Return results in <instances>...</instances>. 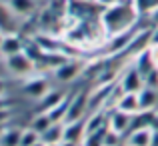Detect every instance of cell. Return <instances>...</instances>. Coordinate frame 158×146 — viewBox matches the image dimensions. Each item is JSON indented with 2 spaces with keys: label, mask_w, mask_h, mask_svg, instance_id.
<instances>
[{
  "label": "cell",
  "mask_w": 158,
  "mask_h": 146,
  "mask_svg": "<svg viewBox=\"0 0 158 146\" xmlns=\"http://www.w3.org/2000/svg\"><path fill=\"white\" fill-rule=\"evenodd\" d=\"M84 68H86V64L82 60H78V58H66L60 66H56L52 70V76L58 82H72L84 72Z\"/></svg>",
  "instance_id": "3"
},
{
  "label": "cell",
  "mask_w": 158,
  "mask_h": 146,
  "mask_svg": "<svg viewBox=\"0 0 158 146\" xmlns=\"http://www.w3.org/2000/svg\"><path fill=\"white\" fill-rule=\"evenodd\" d=\"M84 120H74V122H64V140L80 144L84 140Z\"/></svg>",
  "instance_id": "13"
},
{
  "label": "cell",
  "mask_w": 158,
  "mask_h": 146,
  "mask_svg": "<svg viewBox=\"0 0 158 146\" xmlns=\"http://www.w3.org/2000/svg\"><path fill=\"white\" fill-rule=\"evenodd\" d=\"M140 16L134 0H122L118 4L104 6L98 16V24L104 34V38H112L116 34H122L134 28L136 18Z\"/></svg>",
  "instance_id": "1"
},
{
  "label": "cell",
  "mask_w": 158,
  "mask_h": 146,
  "mask_svg": "<svg viewBox=\"0 0 158 146\" xmlns=\"http://www.w3.org/2000/svg\"><path fill=\"white\" fill-rule=\"evenodd\" d=\"M132 124H134V114L122 112V110H118V108H112V110L108 112V128L118 132L120 136L128 134V130H132Z\"/></svg>",
  "instance_id": "7"
},
{
  "label": "cell",
  "mask_w": 158,
  "mask_h": 146,
  "mask_svg": "<svg viewBox=\"0 0 158 146\" xmlns=\"http://www.w3.org/2000/svg\"><path fill=\"white\" fill-rule=\"evenodd\" d=\"M86 2H96L98 4V0H86Z\"/></svg>",
  "instance_id": "28"
},
{
  "label": "cell",
  "mask_w": 158,
  "mask_h": 146,
  "mask_svg": "<svg viewBox=\"0 0 158 146\" xmlns=\"http://www.w3.org/2000/svg\"><path fill=\"white\" fill-rule=\"evenodd\" d=\"M32 146H46V142H44V140H38V142H36V144H32Z\"/></svg>",
  "instance_id": "26"
},
{
  "label": "cell",
  "mask_w": 158,
  "mask_h": 146,
  "mask_svg": "<svg viewBox=\"0 0 158 146\" xmlns=\"http://www.w3.org/2000/svg\"><path fill=\"white\" fill-rule=\"evenodd\" d=\"M126 146H128V144H126Z\"/></svg>",
  "instance_id": "32"
},
{
  "label": "cell",
  "mask_w": 158,
  "mask_h": 146,
  "mask_svg": "<svg viewBox=\"0 0 158 146\" xmlns=\"http://www.w3.org/2000/svg\"><path fill=\"white\" fill-rule=\"evenodd\" d=\"M22 130V128H20ZM20 130H14V128H6L0 136V142L2 146H18L20 144Z\"/></svg>",
  "instance_id": "19"
},
{
  "label": "cell",
  "mask_w": 158,
  "mask_h": 146,
  "mask_svg": "<svg viewBox=\"0 0 158 146\" xmlns=\"http://www.w3.org/2000/svg\"><path fill=\"white\" fill-rule=\"evenodd\" d=\"M6 4L18 18H28L38 10V0H6Z\"/></svg>",
  "instance_id": "12"
},
{
  "label": "cell",
  "mask_w": 158,
  "mask_h": 146,
  "mask_svg": "<svg viewBox=\"0 0 158 146\" xmlns=\"http://www.w3.org/2000/svg\"><path fill=\"white\" fill-rule=\"evenodd\" d=\"M114 108H118V110H122V112H128V114H138V112H142L138 92H120V96L116 98V102H114Z\"/></svg>",
  "instance_id": "9"
},
{
  "label": "cell",
  "mask_w": 158,
  "mask_h": 146,
  "mask_svg": "<svg viewBox=\"0 0 158 146\" xmlns=\"http://www.w3.org/2000/svg\"><path fill=\"white\" fill-rule=\"evenodd\" d=\"M38 140H42V136H40L32 126H26V128L20 130V144L18 146H32V144L38 142Z\"/></svg>",
  "instance_id": "18"
},
{
  "label": "cell",
  "mask_w": 158,
  "mask_h": 146,
  "mask_svg": "<svg viewBox=\"0 0 158 146\" xmlns=\"http://www.w3.org/2000/svg\"><path fill=\"white\" fill-rule=\"evenodd\" d=\"M156 128H158V108H156Z\"/></svg>",
  "instance_id": "27"
},
{
  "label": "cell",
  "mask_w": 158,
  "mask_h": 146,
  "mask_svg": "<svg viewBox=\"0 0 158 146\" xmlns=\"http://www.w3.org/2000/svg\"><path fill=\"white\" fill-rule=\"evenodd\" d=\"M58 146H78V144H76V142H70V140H62Z\"/></svg>",
  "instance_id": "25"
},
{
  "label": "cell",
  "mask_w": 158,
  "mask_h": 146,
  "mask_svg": "<svg viewBox=\"0 0 158 146\" xmlns=\"http://www.w3.org/2000/svg\"><path fill=\"white\" fill-rule=\"evenodd\" d=\"M78 146H82V142H80V144H78Z\"/></svg>",
  "instance_id": "31"
},
{
  "label": "cell",
  "mask_w": 158,
  "mask_h": 146,
  "mask_svg": "<svg viewBox=\"0 0 158 146\" xmlns=\"http://www.w3.org/2000/svg\"><path fill=\"white\" fill-rule=\"evenodd\" d=\"M12 120V108H0V124L6 126Z\"/></svg>",
  "instance_id": "21"
},
{
  "label": "cell",
  "mask_w": 158,
  "mask_h": 146,
  "mask_svg": "<svg viewBox=\"0 0 158 146\" xmlns=\"http://www.w3.org/2000/svg\"><path fill=\"white\" fill-rule=\"evenodd\" d=\"M64 98H66V94H64V92H56V90H50V92H48L44 98H40V100H38V110H40V112H50L52 108H56L58 104L64 102Z\"/></svg>",
  "instance_id": "15"
},
{
  "label": "cell",
  "mask_w": 158,
  "mask_h": 146,
  "mask_svg": "<svg viewBox=\"0 0 158 146\" xmlns=\"http://www.w3.org/2000/svg\"><path fill=\"white\" fill-rule=\"evenodd\" d=\"M150 44H158V26L152 28V36H150Z\"/></svg>",
  "instance_id": "24"
},
{
  "label": "cell",
  "mask_w": 158,
  "mask_h": 146,
  "mask_svg": "<svg viewBox=\"0 0 158 146\" xmlns=\"http://www.w3.org/2000/svg\"><path fill=\"white\" fill-rule=\"evenodd\" d=\"M144 86H146V82H144V76H142V72H140V70L136 68L134 64L128 66V68L122 72L120 80H118L120 92H140Z\"/></svg>",
  "instance_id": "5"
},
{
  "label": "cell",
  "mask_w": 158,
  "mask_h": 146,
  "mask_svg": "<svg viewBox=\"0 0 158 146\" xmlns=\"http://www.w3.org/2000/svg\"><path fill=\"white\" fill-rule=\"evenodd\" d=\"M138 98H140V108H142V112L156 110L158 108V88L144 86V88L138 92Z\"/></svg>",
  "instance_id": "14"
},
{
  "label": "cell",
  "mask_w": 158,
  "mask_h": 146,
  "mask_svg": "<svg viewBox=\"0 0 158 146\" xmlns=\"http://www.w3.org/2000/svg\"><path fill=\"white\" fill-rule=\"evenodd\" d=\"M0 2H6V0H0Z\"/></svg>",
  "instance_id": "30"
},
{
  "label": "cell",
  "mask_w": 158,
  "mask_h": 146,
  "mask_svg": "<svg viewBox=\"0 0 158 146\" xmlns=\"http://www.w3.org/2000/svg\"><path fill=\"white\" fill-rule=\"evenodd\" d=\"M4 66H6V70L10 74H14V76L28 78V76L34 74V70H36L38 64H36V60L26 52V50H22V52L10 54V56L4 58Z\"/></svg>",
  "instance_id": "2"
},
{
  "label": "cell",
  "mask_w": 158,
  "mask_h": 146,
  "mask_svg": "<svg viewBox=\"0 0 158 146\" xmlns=\"http://www.w3.org/2000/svg\"><path fill=\"white\" fill-rule=\"evenodd\" d=\"M22 50H26V42H24L16 32H12V34H4L2 44H0V56L6 58V56H10V54L22 52Z\"/></svg>",
  "instance_id": "10"
},
{
  "label": "cell",
  "mask_w": 158,
  "mask_h": 146,
  "mask_svg": "<svg viewBox=\"0 0 158 146\" xmlns=\"http://www.w3.org/2000/svg\"><path fill=\"white\" fill-rule=\"evenodd\" d=\"M88 116V94L76 92L70 96L68 108H66L64 122H74V120H84Z\"/></svg>",
  "instance_id": "4"
},
{
  "label": "cell",
  "mask_w": 158,
  "mask_h": 146,
  "mask_svg": "<svg viewBox=\"0 0 158 146\" xmlns=\"http://www.w3.org/2000/svg\"><path fill=\"white\" fill-rule=\"evenodd\" d=\"M42 140L46 144H60L64 140V122H54L42 134Z\"/></svg>",
  "instance_id": "16"
},
{
  "label": "cell",
  "mask_w": 158,
  "mask_h": 146,
  "mask_svg": "<svg viewBox=\"0 0 158 146\" xmlns=\"http://www.w3.org/2000/svg\"><path fill=\"white\" fill-rule=\"evenodd\" d=\"M6 90H8V84L4 78H0V96H6Z\"/></svg>",
  "instance_id": "23"
},
{
  "label": "cell",
  "mask_w": 158,
  "mask_h": 146,
  "mask_svg": "<svg viewBox=\"0 0 158 146\" xmlns=\"http://www.w3.org/2000/svg\"><path fill=\"white\" fill-rule=\"evenodd\" d=\"M52 120H50V116H48V114H44V112H38V114H36L34 116V118H32V122H30V126L32 128H34V130L36 132H38V134L40 136H42L44 134V132H46L48 130V128H50L52 126Z\"/></svg>",
  "instance_id": "17"
},
{
  "label": "cell",
  "mask_w": 158,
  "mask_h": 146,
  "mask_svg": "<svg viewBox=\"0 0 158 146\" xmlns=\"http://www.w3.org/2000/svg\"><path fill=\"white\" fill-rule=\"evenodd\" d=\"M18 20L20 18L10 10V6H8L6 2H0V30H2L4 34H12V32H16V28H18Z\"/></svg>",
  "instance_id": "11"
},
{
  "label": "cell",
  "mask_w": 158,
  "mask_h": 146,
  "mask_svg": "<svg viewBox=\"0 0 158 146\" xmlns=\"http://www.w3.org/2000/svg\"><path fill=\"white\" fill-rule=\"evenodd\" d=\"M22 92L32 100H40L50 92V84H48V80L44 76H34V74H32L22 84Z\"/></svg>",
  "instance_id": "8"
},
{
  "label": "cell",
  "mask_w": 158,
  "mask_h": 146,
  "mask_svg": "<svg viewBox=\"0 0 158 146\" xmlns=\"http://www.w3.org/2000/svg\"><path fill=\"white\" fill-rule=\"evenodd\" d=\"M156 132L158 128L154 126L132 128L126 136V144L128 146H156Z\"/></svg>",
  "instance_id": "6"
},
{
  "label": "cell",
  "mask_w": 158,
  "mask_h": 146,
  "mask_svg": "<svg viewBox=\"0 0 158 146\" xmlns=\"http://www.w3.org/2000/svg\"><path fill=\"white\" fill-rule=\"evenodd\" d=\"M136 2V8H138L140 14H148L150 10H154L158 6V0H134Z\"/></svg>",
  "instance_id": "20"
},
{
  "label": "cell",
  "mask_w": 158,
  "mask_h": 146,
  "mask_svg": "<svg viewBox=\"0 0 158 146\" xmlns=\"http://www.w3.org/2000/svg\"><path fill=\"white\" fill-rule=\"evenodd\" d=\"M146 16H148V20L152 22V28H154V26H158V6L154 8V10H150Z\"/></svg>",
  "instance_id": "22"
},
{
  "label": "cell",
  "mask_w": 158,
  "mask_h": 146,
  "mask_svg": "<svg viewBox=\"0 0 158 146\" xmlns=\"http://www.w3.org/2000/svg\"><path fill=\"white\" fill-rule=\"evenodd\" d=\"M46 146H58V144H46Z\"/></svg>",
  "instance_id": "29"
}]
</instances>
